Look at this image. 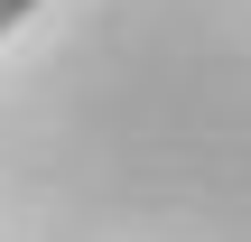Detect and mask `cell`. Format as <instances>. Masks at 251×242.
Listing matches in <instances>:
<instances>
[{
  "label": "cell",
  "instance_id": "cell-1",
  "mask_svg": "<svg viewBox=\"0 0 251 242\" xmlns=\"http://www.w3.org/2000/svg\"><path fill=\"white\" fill-rule=\"evenodd\" d=\"M28 9H37V0H0V37H9V28H19Z\"/></svg>",
  "mask_w": 251,
  "mask_h": 242
}]
</instances>
